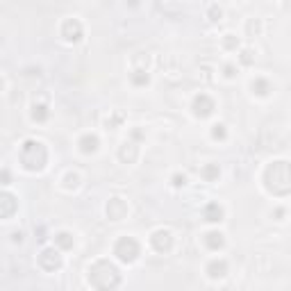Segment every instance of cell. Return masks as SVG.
Segmentation results:
<instances>
[{"label": "cell", "instance_id": "1", "mask_svg": "<svg viewBox=\"0 0 291 291\" xmlns=\"http://www.w3.org/2000/svg\"><path fill=\"white\" fill-rule=\"evenodd\" d=\"M264 187L273 196H287L291 193V164L273 162L264 171Z\"/></svg>", "mask_w": 291, "mask_h": 291}, {"label": "cell", "instance_id": "2", "mask_svg": "<svg viewBox=\"0 0 291 291\" xmlns=\"http://www.w3.org/2000/svg\"><path fill=\"white\" fill-rule=\"evenodd\" d=\"M121 282V275L119 269L114 264H109L107 259H100L96 261L94 266L89 269V284L96 289H114L119 287Z\"/></svg>", "mask_w": 291, "mask_h": 291}, {"label": "cell", "instance_id": "3", "mask_svg": "<svg viewBox=\"0 0 291 291\" xmlns=\"http://www.w3.org/2000/svg\"><path fill=\"white\" fill-rule=\"evenodd\" d=\"M18 159H21V166L25 168V171H41L48 162V150H46V146L41 141H37V139H27V141L21 146Z\"/></svg>", "mask_w": 291, "mask_h": 291}, {"label": "cell", "instance_id": "4", "mask_svg": "<svg viewBox=\"0 0 291 291\" xmlns=\"http://www.w3.org/2000/svg\"><path fill=\"white\" fill-rule=\"evenodd\" d=\"M114 255L119 257L121 261H125V264H132V261H137V257L141 255V246H139V241L134 239V237H121L114 246Z\"/></svg>", "mask_w": 291, "mask_h": 291}, {"label": "cell", "instance_id": "5", "mask_svg": "<svg viewBox=\"0 0 291 291\" xmlns=\"http://www.w3.org/2000/svg\"><path fill=\"white\" fill-rule=\"evenodd\" d=\"M39 266H41L43 271H57L62 266V255H60V250H55V248H46V250H41V255H39Z\"/></svg>", "mask_w": 291, "mask_h": 291}, {"label": "cell", "instance_id": "6", "mask_svg": "<svg viewBox=\"0 0 291 291\" xmlns=\"http://www.w3.org/2000/svg\"><path fill=\"white\" fill-rule=\"evenodd\" d=\"M150 244L157 253H168L173 248V235L168 230H157L153 237H150Z\"/></svg>", "mask_w": 291, "mask_h": 291}, {"label": "cell", "instance_id": "7", "mask_svg": "<svg viewBox=\"0 0 291 291\" xmlns=\"http://www.w3.org/2000/svg\"><path fill=\"white\" fill-rule=\"evenodd\" d=\"M212 111H214V100H212L210 96L200 94L196 100H193V114H196L198 119H207Z\"/></svg>", "mask_w": 291, "mask_h": 291}, {"label": "cell", "instance_id": "8", "mask_svg": "<svg viewBox=\"0 0 291 291\" xmlns=\"http://www.w3.org/2000/svg\"><path fill=\"white\" fill-rule=\"evenodd\" d=\"M62 37L66 39V41H80L82 39V25L77 18H69V21L62 25Z\"/></svg>", "mask_w": 291, "mask_h": 291}, {"label": "cell", "instance_id": "9", "mask_svg": "<svg viewBox=\"0 0 291 291\" xmlns=\"http://www.w3.org/2000/svg\"><path fill=\"white\" fill-rule=\"evenodd\" d=\"M128 214V205H125L121 198H114V200H109L107 205V216L109 221H121V218H125Z\"/></svg>", "mask_w": 291, "mask_h": 291}, {"label": "cell", "instance_id": "10", "mask_svg": "<svg viewBox=\"0 0 291 291\" xmlns=\"http://www.w3.org/2000/svg\"><path fill=\"white\" fill-rule=\"evenodd\" d=\"M205 246L210 250H221L225 246V239H223L221 232H207L205 235Z\"/></svg>", "mask_w": 291, "mask_h": 291}, {"label": "cell", "instance_id": "11", "mask_svg": "<svg viewBox=\"0 0 291 291\" xmlns=\"http://www.w3.org/2000/svg\"><path fill=\"white\" fill-rule=\"evenodd\" d=\"M205 218H207L210 223L223 221V207L218 205V202H210V205L205 207Z\"/></svg>", "mask_w": 291, "mask_h": 291}, {"label": "cell", "instance_id": "12", "mask_svg": "<svg viewBox=\"0 0 291 291\" xmlns=\"http://www.w3.org/2000/svg\"><path fill=\"white\" fill-rule=\"evenodd\" d=\"M225 273H227V264L223 259H214L207 266V275H210V278H223Z\"/></svg>", "mask_w": 291, "mask_h": 291}, {"label": "cell", "instance_id": "13", "mask_svg": "<svg viewBox=\"0 0 291 291\" xmlns=\"http://www.w3.org/2000/svg\"><path fill=\"white\" fill-rule=\"evenodd\" d=\"M80 150L82 153H96L98 150V137L96 134H86V137H82L80 139Z\"/></svg>", "mask_w": 291, "mask_h": 291}, {"label": "cell", "instance_id": "14", "mask_svg": "<svg viewBox=\"0 0 291 291\" xmlns=\"http://www.w3.org/2000/svg\"><path fill=\"white\" fill-rule=\"evenodd\" d=\"M119 157L123 159V162H134L137 159V146L134 143H123L121 146V150H119Z\"/></svg>", "mask_w": 291, "mask_h": 291}, {"label": "cell", "instance_id": "15", "mask_svg": "<svg viewBox=\"0 0 291 291\" xmlns=\"http://www.w3.org/2000/svg\"><path fill=\"white\" fill-rule=\"evenodd\" d=\"M3 212H0V214H3V218H9L12 216V212L16 210V202H14V196H9V193H5L3 196Z\"/></svg>", "mask_w": 291, "mask_h": 291}, {"label": "cell", "instance_id": "16", "mask_svg": "<svg viewBox=\"0 0 291 291\" xmlns=\"http://www.w3.org/2000/svg\"><path fill=\"white\" fill-rule=\"evenodd\" d=\"M55 244L60 246L62 250H69V248H73V237L69 232H60V235L55 237Z\"/></svg>", "mask_w": 291, "mask_h": 291}, {"label": "cell", "instance_id": "17", "mask_svg": "<svg viewBox=\"0 0 291 291\" xmlns=\"http://www.w3.org/2000/svg\"><path fill=\"white\" fill-rule=\"evenodd\" d=\"M46 119H48V107L46 105H35V107H32V121L43 123Z\"/></svg>", "mask_w": 291, "mask_h": 291}, {"label": "cell", "instance_id": "18", "mask_svg": "<svg viewBox=\"0 0 291 291\" xmlns=\"http://www.w3.org/2000/svg\"><path fill=\"white\" fill-rule=\"evenodd\" d=\"M253 91H255L257 96H266L271 91V86H269V82H266V80L257 77V80H253Z\"/></svg>", "mask_w": 291, "mask_h": 291}, {"label": "cell", "instance_id": "19", "mask_svg": "<svg viewBox=\"0 0 291 291\" xmlns=\"http://www.w3.org/2000/svg\"><path fill=\"white\" fill-rule=\"evenodd\" d=\"M202 178H205L207 182H212L214 178H218V166H216V164H210V166L202 168Z\"/></svg>", "mask_w": 291, "mask_h": 291}, {"label": "cell", "instance_id": "20", "mask_svg": "<svg viewBox=\"0 0 291 291\" xmlns=\"http://www.w3.org/2000/svg\"><path fill=\"white\" fill-rule=\"evenodd\" d=\"M132 82H134V84H148V75H146L143 71H134Z\"/></svg>", "mask_w": 291, "mask_h": 291}, {"label": "cell", "instance_id": "21", "mask_svg": "<svg viewBox=\"0 0 291 291\" xmlns=\"http://www.w3.org/2000/svg\"><path fill=\"white\" fill-rule=\"evenodd\" d=\"M212 137L214 139H225V125H214V130H212Z\"/></svg>", "mask_w": 291, "mask_h": 291}, {"label": "cell", "instance_id": "22", "mask_svg": "<svg viewBox=\"0 0 291 291\" xmlns=\"http://www.w3.org/2000/svg\"><path fill=\"white\" fill-rule=\"evenodd\" d=\"M225 46L227 48H237V46H239V41L235 39V35H225Z\"/></svg>", "mask_w": 291, "mask_h": 291}, {"label": "cell", "instance_id": "23", "mask_svg": "<svg viewBox=\"0 0 291 291\" xmlns=\"http://www.w3.org/2000/svg\"><path fill=\"white\" fill-rule=\"evenodd\" d=\"M173 180H176V182H173V184H176V187H180V184H184V180H187V178H180V176H176V178H173Z\"/></svg>", "mask_w": 291, "mask_h": 291}]
</instances>
